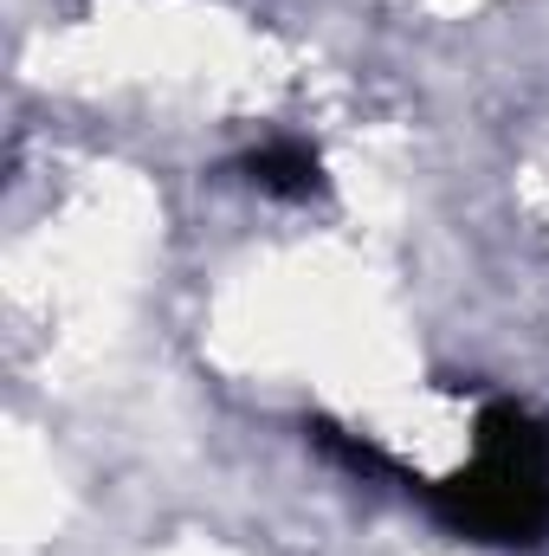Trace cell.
<instances>
[{"label":"cell","instance_id":"obj_1","mask_svg":"<svg viewBox=\"0 0 549 556\" xmlns=\"http://www.w3.org/2000/svg\"><path fill=\"white\" fill-rule=\"evenodd\" d=\"M433 518L472 544H544L549 531V427L518 402L478 415V459L420 485Z\"/></svg>","mask_w":549,"mask_h":556},{"label":"cell","instance_id":"obj_2","mask_svg":"<svg viewBox=\"0 0 549 556\" xmlns=\"http://www.w3.org/2000/svg\"><path fill=\"white\" fill-rule=\"evenodd\" d=\"M246 181L278 194V201H310V194L330 188L317 149H304V142H266V149H253L246 155Z\"/></svg>","mask_w":549,"mask_h":556},{"label":"cell","instance_id":"obj_3","mask_svg":"<svg viewBox=\"0 0 549 556\" xmlns=\"http://www.w3.org/2000/svg\"><path fill=\"white\" fill-rule=\"evenodd\" d=\"M304 433H310V440H317L336 466H349L356 479H388V485H408V492H420V485H426V479H408V472H401V466L375 446V440H356V433H343L336 420H310Z\"/></svg>","mask_w":549,"mask_h":556}]
</instances>
